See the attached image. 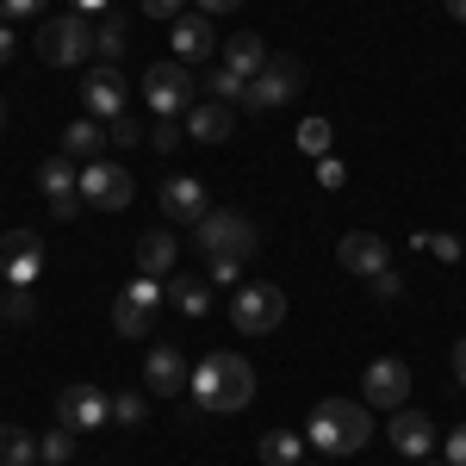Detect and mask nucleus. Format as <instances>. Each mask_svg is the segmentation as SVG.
<instances>
[{
	"label": "nucleus",
	"instance_id": "1",
	"mask_svg": "<svg viewBox=\"0 0 466 466\" xmlns=\"http://www.w3.org/2000/svg\"><path fill=\"white\" fill-rule=\"evenodd\" d=\"M187 392L199 410H212V417H230V410H243L255 398V367L243 355H206L193 367V380H187Z\"/></svg>",
	"mask_w": 466,
	"mask_h": 466
},
{
	"label": "nucleus",
	"instance_id": "2",
	"mask_svg": "<svg viewBox=\"0 0 466 466\" xmlns=\"http://www.w3.org/2000/svg\"><path fill=\"white\" fill-rule=\"evenodd\" d=\"M367 435H373V417H367V404H355V398H318V410L305 423V441L318 454H336V461L342 454H360Z\"/></svg>",
	"mask_w": 466,
	"mask_h": 466
},
{
	"label": "nucleus",
	"instance_id": "3",
	"mask_svg": "<svg viewBox=\"0 0 466 466\" xmlns=\"http://www.w3.org/2000/svg\"><path fill=\"white\" fill-rule=\"evenodd\" d=\"M37 56L44 63H56V69H75V63H87L94 56V19L87 13H56V19H44V32H37Z\"/></svg>",
	"mask_w": 466,
	"mask_h": 466
},
{
	"label": "nucleus",
	"instance_id": "4",
	"mask_svg": "<svg viewBox=\"0 0 466 466\" xmlns=\"http://www.w3.org/2000/svg\"><path fill=\"white\" fill-rule=\"evenodd\" d=\"M193 243L206 255H237V261H249V255H261V230H255V218H243V212H206L193 224Z\"/></svg>",
	"mask_w": 466,
	"mask_h": 466
},
{
	"label": "nucleus",
	"instance_id": "5",
	"mask_svg": "<svg viewBox=\"0 0 466 466\" xmlns=\"http://www.w3.org/2000/svg\"><path fill=\"white\" fill-rule=\"evenodd\" d=\"M230 323H237L243 336H268V329H280V323H287V292L274 287V280H249V287H237V299H230Z\"/></svg>",
	"mask_w": 466,
	"mask_h": 466
},
{
	"label": "nucleus",
	"instance_id": "6",
	"mask_svg": "<svg viewBox=\"0 0 466 466\" xmlns=\"http://www.w3.org/2000/svg\"><path fill=\"white\" fill-rule=\"evenodd\" d=\"M299 87H305V63L299 56H268V69L243 87V106L274 112V106H287V100H299Z\"/></svg>",
	"mask_w": 466,
	"mask_h": 466
},
{
	"label": "nucleus",
	"instance_id": "7",
	"mask_svg": "<svg viewBox=\"0 0 466 466\" xmlns=\"http://www.w3.org/2000/svg\"><path fill=\"white\" fill-rule=\"evenodd\" d=\"M162 305H168V287L156 274H137L131 287L118 292V305H112V329L118 336H149V323H156Z\"/></svg>",
	"mask_w": 466,
	"mask_h": 466
},
{
	"label": "nucleus",
	"instance_id": "8",
	"mask_svg": "<svg viewBox=\"0 0 466 466\" xmlns=\"http://www.w3.org/2000/svg\"><path fill=\"white\" fill-rule=\"evenodd\" d=\"M193 75H187V63H149V75H144V100H149V112L156 118H180V112H193L199 100H193Z\"/></svg>",
	"mask_w": 466,
	"mask_h": 466
},
{
	"label": "nucleus",
	"instance_id": "9",
	"mask_svg": "<svg viewBox=\"0 0 466 466\" xmlns=\"http://www.w3.org/2000/svg\"><path fill=\"white\" fill-rule=\"evenodd\" d=\"M56 417H63L75 435H100L112 423V398L100 392V386H87V380H75V386H63V398H56Z\"/></svg>",
	"mask_w": 466,
	"mask_h": 466
},
{
	"label": "nucleus",
	"instance_id": "10",
	"mask_svg": "<svg viewBox=\"0 0 466 466\" xmlns=\"http://www.w3.org/2000/svg\"><path fill=\"white\" fill-rule=\"evenodd\" d=\"M131 187H137V180L125 175L118 162L100 156V162L81 168V206H94V212H125V206H131Z\"/></svg>",
	"mask_w": 466,
	"mask_h": 466
},
{
	"label": "nucleus",
	"instance_id": "11",
	"mask_svg": "<svg viewBox=\"0 0 466 466\" xmlns=\"http://www.w3.org/2000/svg\"><path fill=\"white\" fill-rule=\"evenodd\" d=\"M0 274H6V287H37V274H44V237L37 230H6L0 237Z\"/></svg>",
	"mask_w": 466,
	"mask_h": 466
},
{
	"label": "nucleus",
	"instance_id": "12",
	"mask_svg": "<svg viewBox=\"0 0 466 466\" xmlns=\"http://www.w3.org/2000/svg\"><path fill=\"white\" fill-rule=\"evenodd\" d=\"M37 187H44V199H50V218L56 224H69L81 212V168H75L69 156H50L44 168H37Z\"/></svg>",
	"mask_w": 466,
	"mask_h": 466
},
{
	"label": "nucleus",
	"instance_id": "13",
	"mask_svg": "<svg viewBox=\"0 0 466 466\" xmlns=\"http://www.w3.org/2000/svg\"><path fill=\"white\" fill-rule=\"evenodd\" d=\"M336 268L355 274V280H373V274L392 268V249H386V237H373V230H349V237L336 243Z\"/></svg>",
	"mask_w": 466,
	"mask_h": 466
},
{
	"label": "nucleus",
	"instance_id": "14",
	"mask_svg": "<svg viewBox=\"0 0 466 466\" xmlns=\"http://www.w3.org/2000/svg\"><path fill=\"white\" fill-rule=\"evenodd\" d=\"M367 410H404V398H410V367L398 355H386V360H373L367 367Z\"/></svg>",
	"mask_w": 466,
	"mask_h": 466
},
{
	"label": "nucleus",
	"instance_id": "15",
	"mask_svg": "<svg viewBox=\"0 0 466 466\" xmlns=\"http://www.w3.org/2000/svg\"><path fill=\"white\" fill-rule=\"evenodd\" d=\"M168 37H175V63H206V56H218L212 13H180L175 25H168Z\"/></svg>",
	"mask_w": 466,
	"mask_h": 466
},
{
	"label": "nucleus",
	"instance_id": "16",
	"mask_svg": "<svg viewBox=\"0 0 466 466\" xmlns=\"http://www.w3.org/2000/svg\"><path fill=\"white\" fill-rule=\"evenodd\" d=\"M81 106L94 112V118H118V112H125V81H118L112 63L87 69V81H81Z\"/></svg>",
	"mask_w": 466,
	"mask_h": 466
},
{
	"label": "nucleus",
	"instance_id": "17",
	"mask_svg": "<svg viewBox=\"0 0 466 466\" xmlns=\"http://www.w3.org/2000/svg\"><path fill=\"white\" fill-rule=\"evenodd\" d=\"M162 212H168V224H199V218L212 212V206H206V180L175 175L162 187Z\"/></svg>",
	"mask_w": 466,
	"mask_h": 466
},
{
	"label": "nucleus",
	"instance_id": "18",
	"mask_svg": "<svg viewBox=\"0 0 466 466\" xmlns=\"http://www.w3.org/2000/svg\"><path fill=\"white\" fill-rule=\"evenodd\" d=\"M386 435H392V448L404 454V461H423V454L435 448V423L423 417V410H392V430Z\"/></svg>",
	"mask_w": 466,
	"mask_h": 466
},
{
	"label": "nucleus",
	"instance_id": "19",
	"mask_svg": "<svg viewBox=\"0 0 466 466\" xmlns=\"http://www.w3.org/2000/svg\"><path fill=\"white\" fill-rule=\"evenodd\" d=\"M187 380H193V373H187V360H180L175 349H149V360H144V386H149L156 398L187 392Z\"/></svg>",
	"mask_w": 466,
	"mask_h": 466
},
{
	"label": "nucleus",
	"instance_id": "20",
	"mask_svg": "<svg viewBox=\"0 0 466 466\" xmlns=\"http://www.w3.org/2000/svg\"><path fill=\"white\" fill-rule=\"evenodd\" d=\"M230 131H237V118H230L224 100H199V106L187 112V137H193V144H224Z\"/></svg>",
	"mask_w": 466,
	"mask_h": 466
},
{
	"label": "nucleus",
	"instance_id": "21",
	"mask_svg": "<svg viewBox=\"0 0 466 466\" xmlns=\"http://www.w3.org/2000/svg\"><path fill=\"white\" fill-rule=\"evenodd\" d=\"M168 305H175L180 318H206V311H212V280H199V274H168Z\"/></svg>",
	"mask_w": 466,
	"mask_h": 466
},
{
	"label": "nucleus",
	"instance_id": "22",
	"mask_svg": "<svg viewBox=\"0 0 466 466\" xmlns=\"http://www.w3.org/2000/svg\"><path fill=\"white\" fill-rule=\"evenodd\" d=\"M224 69H230V75H243V81H255V75L268 69V44H261L255 32L230 37V44H224Z\"/></svg>",
	"mask_w": 466,
	"mask_h": 466
},
{
	"label": "nucleus",
	"instance_id": "23",
	"mask_svg": "<svg viewBox=\"0 0 466 466\" xmlns=\"http://www.w3.org/2000/svg\"><path fill=\"white\" fill-rule=\"evenodd\" d=\"M175 255H180V243L168 237V230H149L144 243H137V274H175Z\"/></svg>",
	"mask_w": 466,
	"mask_h": 466
},
{
	"label": "nucleus",
	"instance_id": "24",
	"mask_svg": "<svg viewBox=\"0 0 466 466\" xmlns=\"http://www.w3.org/2000/svg\"><path fill=\"white\" fill-rule=\"evenodd\" d=\"M100 144H106V131H100L94 118H75L69 131H63V156L81 162V168H87V162H100Z\"/></svg>",
	"mask_w": 466,
	"mask_h": 466
},
{
	"label": "nucleus",
	"instance_id": "25",
	"mask_svg": "<svg viewBox=\"0 0 466 466\" xmlns=\"http://www.w3.org/2000/svg\"><path fill=\"white\" fill-rule=\"evenodd\" d=\"M37 435L19 430V423H0V466H37Z\"/></svg>",
	"mask_w": 466,
	"mask_h": 466
},
{
	"label": "nucleus",
	"instance_id": "26",
	"mask_svg": "<svg viewBox=\"0 0 466 466\" xmlns=\"http://www.w3.org/2000/svg\"><path fill=\"white\" fill-rule=\"evenodd\" d=\"M299 454H305V435H292V430L261 435V466H299Z\"/></svg>",
	"mask_w": 466,
	"mask_h": 466
},
{
	"label": "nucleus",
	"instance_id": "27",
	"mask_svg": "<svg viewBox=\"0 0 466 466\" xmlns=\"http://www.w3.org/2000/svg\"><path fill=\"white\" fill-rule=\"evenodd\" d=\"M125 19H118V13H112V19H100V25H94V56H100V63H112V69H118V56H125Z\"/></svg>",
	"mask_w": 466,
	"mask_h": 466
},
{
	"label": "nucleus",
	"instance_id": "28",
	"mask_svg": "<svg viewBox=\"0 0 466 466\" xmlns=\"http://www.w3.org/2000/svg\"><path fill=\"white\" fill-rule=\"evenodd\" d=\"M75 441H81V435H75L69 423H56V430H50V435H37V454H44V461H50V466H69Z\"/></svg>",
	"mask_w": 466,
	"mask_h": 466
},
{
	"label": "nucleus",
	"instance_id": "29",
	"mask_svg": "<svg viewBox=\"0 0 466 466\" xmlns=\"http://www.w3.org/2000/svg\"><path fill=\"white\" fill-rule=\"evenodd\" d=\"M144 417H149L144 392H118L112 398V423H118V430H144Z\"/></svg>",
	"mask_w": 466,
	"mask_h": 466
},
{
	"label": "nucleus",
	"instance_id": "30",
	"mask_svg": "<svg viewBox=\"0 0 466 466\" xmlns=\"http://www.w3.org/2000/svg\"><path fill=\"white\" fill-rule=\"evenodd\" d=\"M243 87H249V81H243V75H230L224 63L206 75V94H212V100H224V106H243Z\"/></svg>",
	"mask_w": 466,
	"mask_h": 466
},
{
	"label": "nucleus",
	"instance_id": "31",
	"mask_svg": "<svg viewBox=\"0 0 466 466\" xmlns=\"http://www.w3.org/2000/svg\"><path fill=\"white\" fill-rule=\"evenodd\" d=\"M106 144H118V149H131V144H149V131L131 118V112H118V118H106Z\"/></svg>",
	"mask_w": 466,
	"mask_h": 466
},
{
	"label": "nucleus",
	"instance_id": "32",
	"mask_svg": "<svg viewBox=\"0 0 466 466\" xmlns=\"http://www.w3.org/2000/svg\"><path fill=\"white\" fill-rule=\"evenodd\" d=\"M299 149L305 156H329V118H305L299 125Z\"/></svg>",
	"mask_w": 466,
	"mask_h": 466
},
{
	"label": "nucleus",
	"instance_id": "33",
	"mask_svg": "<svg viewBox=\"0 0 466 466\" xmlns=\"http://www.w3.org/2000/svg\"><path fill=\"white\" fill-rule=\"evenodd\" d=\"M0 311H6L13 323H32V318H37V299H32V287H13L6 299H0Z\"/></svg>",
	"mask_w": 466,
	"mask_h": 466
},
{
	"label": "nucleus",
	"instance_id": "34",
	"mask_svg": "<svg viewBox=\"0 0 466 466\" xmlns=\"http://www.w3.org/2000/svg\"><path fill=\"white\" fill-rule=\"evenodd\" d=\"M149 144L162 149V156H175L187 144V131H180V118H156V131H149Z\"/></svg>",
	"mask_w": 466,
	"mask_h": 466
},
{
	"label": "nucleus",
	"instance_id": "35",
	"mask_svg": "<svg viewBox=\"0 0 466 466\" xmlns=\"http://www.w3.org/2000/svg\"><path fill=\"white\" fill-rule=\"evenodd\" d=\"M206 268H212V287H237L243 280V261L237 255H206Z\"/></svg>",
	"mask_w": 466,
	"mask_h": 466
},
{
	"label": "nucleus",
	"instance_id": "36",
	"mask_svg": "<svg viewBox=\"0 0 466 466\" xmlns=\"http://www.w3.org/2000/svg\"><path fill=\"white\" fill-rule=\"evenodd\" d=\"M410 243H423V249H435L441 261H461V237H448V230H430V237H410Z\"/></svg>",
	"mask_w": 466,
	"mask_h": 466
},
{
	"label": "nucleus",
	"instance_id": "37",
	"mask_svg": "<svg viewBox=\"0 0 466 466\" xmlns=\"http://www.w3.org/2000/svg\"><path fill=\"white\" fill-rule=\"evenodd\" d=\"M50 0H0V19L13 25V19H32V13H44Z\"/></svg>",
	"mask_w": 466,
	"mask_h": 466
},
{
	"label": "nucleus",
	"instance_id": "38",
	"mask_svg": "<svg viewBox=\"0 0 466 466\" xmlns=\"http://www.w3.org/2000/svg\"><path fill=\"white\" fill-rule=\"evenodd\" d=\"M367 287H373V299H398V292H404V280H398V268H386V274H373Z\"/></svg>",
	"mask_w": 466,
	"mask_h": 466
},
{
	"label": "nucleus",
	"instance_id": "39",
	"mask_svg": "<svg viewBox=\"0 0 466 466\" xmlns=\"http://www.w3.org/2000/svg\"><path fill=\"white\" fill-rule=\"evenodd\" d=\"M318 180H323V187H342V180H349V168H342L336 156H318Z\"/></svg>",
	"mask_w": 466,
	"mask_h": 466
},
{
	"label": "nucleus",
	"instance_id": "40",
	"mask_svg": "<svg viewBox=\"0 0 466 466\" xmlns=\"http://www.w3.org/2000/svg\"><path fill=\"white\" fill-rule=\"evenodd\" d=\"M180 6H187V0H144V13H149V19H168V25L180 19Z\"/></svg>",
	"mask_w": 466,
	"mask_h": 466
},
{
	"label": "nucleus",
	"instance_id": "41",
	"mask_svg": "<svg viewBox=\"0 0 466 466\" xmlns=\"http://www.w3.org/2000/svg\"><path fill=\"white\" fill-rule=\"evenodd\" d=\"M448 466H466V423L448 435Z\"/></svg>",
	"mask_w": 466,
	"mask_h": 466
},
{
	"label": "nucleus",
	"instance_id": "42",
	"mask_svg": "<svg viewBox=\"0 0 466 466\" xmlns=\"http://www.w3.org/2000/svg\"><path fill=\"white\" fill-rule=\"evenodd\" d=\"M13 50H19V37H13V25H6V19H0V69H6V63H13Z\"/></svg>",
	"mask_w": 466,
	"mask_h": 466
},
{
	"label": "nucleus",
	"instance_id": "43",
	"mask_svg": "<svg viewBox=\"0 0 466 466\" xmlns=\"http://www.w3.org/2000/svg\"><path fill=\"white\" fill-rule=\"evenodd\" d=\"M237 6H243V0H199V13H212V19L218 13H237Z\"/></svg>",
	"mask_w": 466,
	"mask_h": 466
},
{
	"label": "nucleus",
	"instance_id": "44",
	"mask_svg": "<svg viewBox=\"0 0 466 466\" xmlns=\"http://www.w3.org/2000/svg\"><path fill=\"white\" fill-rule=\"evenodd\" d=\"M454 380H461V386H466V336H461V342H454Z\"/></svg>",
	"mask_w": 466,
	"mask_h": 466
},
{
	"label": "nucleus",
	"instance_id": "45",
	"mask_svg": "<svg viewBox=\"0 0 466 466\" xmlns=\"http://www.w3.org/2000/svg\"><path fill=\"white\" fill-rule=\"evenodd\" d=\"M75 13H100V6H106V0H69Z\"/></svg>",
	"mask_w": 466,
	"mask_h": 466
},
{
	"label": "nucleus",
	"instance_id": "46",
	"mask_svg": "<svg viewBox=\"0 0 466 466\" xmlns=\"http://www.w3.org/2000/svg\"><path fill=\"white\" fill-rule=\"evenodd\" d=\"M441 6H448V13H454V19L466 25V0H441Z\"/></svg>",
	"mask_w": 466,
	"mask_h": 466
},
{
	"label": "nucleus",
	"instance_id": "47",
	"mask_svg": "<svg viewBox=\"0 0 466 466\" xmlns=\"http://www.w3.org/2000/svg\"><path fill=\"white\" fill-rule=\"evenodd\" d=\"M0 131H6V100H0Z\"/></svg>",
	"mask_w": 466,
	"mask_h": 466
},
{
	"label": "nucleus",
	"instance_id": "48",
	"mask_svg": "<svg viewBox=\"0 0 466 466\" xmlns=\"http://www.w3.org/2000/svg\"><path fill=\"white\" fill-rule=\"evenodd\" d=\"M417 466H448V461H417Z\"/></svg>",
	"mask_w": 466,
	"mask_h": 466
},
{
	"label": "nucleus",
	"instance_id": "49",
	"mask_svg": "<svg viewBox=\"0 0 466 466\" xmlns=\"http://www.w3.org/2000/svg\"><path fill=\"white\" fill-rule=\"evenodd\" d=\"M0 318H6V311H0Z\"/></svg>",
	"mask_w": 466,
	"mask_h": 466
}]
</instances>
